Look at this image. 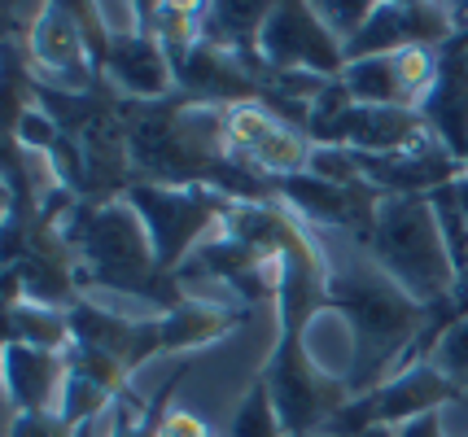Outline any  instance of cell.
I'll return each mask as SVG.
<instances>
[{"label":"cell","mask_w":468,"mask_h":437,"mask_svg":"<svg viewBox=\"0 0 468 437\" xmlns=\"http://www.w3.org/2000/svg\"><path fill=\"white\" fill-rule=\"evenodd\" d=\"M328 311L342 315L350 333V363L342 372L350 398L399 372L429 324V307L399 289L359 245L346 263L328 254Z\"/></svg>","instance_id":"obj_1"},{"label":"cell","mask_w":468,"mask_h":437,"mask_svg":"<svg viewBox=\"0 0 468 437\" xmlns=\"http://www.w3.org/2000/svg\"><path fill=\"white\" fill-rule=\"evenodd\" d=\"M61 236H66V245L75 250V263H80V293L88 285L136 293L149 307H158V315L180 307L184 293H188L176 276L158 271V258H154L141 214L122 197H114V202H75L66 210Z\"/></svg>","instance_id":"obj_2"},{"label":"cell","mask_w":468,"mask_h":437,"mask_svg":"<svg viewBox=\"0 0 468 437\" xmlns=\"http://www.w3.org/2000/svg\"><path fill=\"white\" fill-rule=\"evenodd\" d=\"M359 250L429 311L460 293V276L429 197H381Z\"/></svg>","instance_id":"obj_3"},{"label":"cell","mask_w":468,"mask_h":437,"mask_svg":"<svg viewBox=\"0 0 468 437\" xmlns=\"http://www.w3.org/2000/svg\"><path fill=\"white\" fill-rule=\"evenodd\" d=\"M122 202L141 214L149 245L158 258L163 276H176L188 267V258L202 250L206 241H215L232 210L241 206L237 197H228L219 188L202 184H149V180H132Z\"/></svg>","instance_id":"obj_4"},{"label":"cell","mask_w":468,"mask_h":437,"mask_svg":"<svg viewBox=\"0 0 468 437\" xmlns=\"http://www.w3.org/2000/svg\"><path fill=\"white\" fill-rule=\"evenodd\" d=\"M259 376H263L289 437L324 433L328 420L350 402L346 376L320 368L315 354L306 350V328H281Z\"/></svg>","instance_id":"obj_5"},{"label":"cell","mask_w":468,"mask_h":437,"mask_svg":"<svg viewBox=\"0 0 468 437\" xmlns=\"http://www.w3.org/2000/svg\"><path fill=\"white\" fill-rule=\"evenodd\" d=\"M455 398H464V390H460L455 380H447L429 359H416L408 368H399L389 380H381L377 390L350 398L346 407L328 420L324 433L364 437V433H372V429H394V433H399L403 424L442 411Z\"/></svg>","instance_id":"obj_6"},{"label":"cell","mask_w":468,"mask_h":437,"mask_svg":"<svg viewBox=\"0 0 468 437\" xmlns=\"http://www.w3.org/2000/svg\"><path fill=\"white\" fill-rule=\"evenodd\" d=\"M224 136L232 158L263 180L306 175L315 158V140L267 101L224 105Z\"/></svg>","instance_id":"obj_7"},{"label":"cell","mask_w":468,"mask_h":437,"mask_svg":"<svg viewBox=\"0 0 468 437\" xmlns=\"http://www.w3.org/2000/svg\"><path fill=\"white\" fill-rule=\"evenodd\" d=\"M259 53L271 75H306V79H342L346 44L337 40L315 14V5L281 0L263 22Z\"/></svg>","instance_id":"obj_8"},{"label":"cell","mask_w":468,"mask_h":437,"mask_svg":"<svg viewBox=\"0 0 468 437\" xmlns=\"http://www.w3.org/2000/svg\"><path fill=\"white\" fill-rule=\"evenodd\" d=\"M438 48H403L386 57H359L346 62L342 88L355 105H377V109H425L429 92L438 84Z\"/></svg>","instance_id":"obj_9"},{"label":"cell","mask_w":468,"mask_h":437,"mask_svg":"<svg viewBox=\"0 0 468 437\" xmlns=\"http://www.w3.org/2000/svg\"><path fill=\"white\" fill-rule=\"evenodd\" d=\"M27 57L44 88H58V92L97 88V62L83 40L75 5H40V14L31 18V31H27Z\"/></svg>","instance_id":"obj_10"},{"label":"cell","mask_w":468,"mask_h":437,"mask_svg":"<svg viewBox=\"0 0 468 437\" xmlns=\"http://www.w3.org/2000/svg\"><path fill=\"white\" fill-rule=\"evenodd\" d=\"M276 197L303 219L306 228H337V232H346L355 245L367 236L372 219H377V206H381V192L367 184V180L337 184V180H320L311 171L276 180Z\"/></svg>","instance_id":"obj_11"},{"label":"cell","mask_w":468,"mask_h":437,"mask_svg":"<svg viewBox=\"0 0 468 437\" xmlns=\"http://www.w3.org/2000/svg\"><path fill=\"white\" fill-rule=\"evenodd\" d=\"M97 70L110 75V84L127 92L136 105H154L176 97V62L166 53V44L149 31V26H132V31H110L101 57H97Z\"/></svg>","instance_id":"obj_12"},{"label":"cell","mask_w":468,"mask_h":437,"mask_svg":"<svg viewBox=\"0 0 468 437\" xmlns=\"http://www.w3.org/2000/svg\"><path fill=\"white\" fill-rule=\"evenodd\" d=\"M70 341H83L92 350H101L105 359H114L127 376H136L141 363H149L154 354L163 350V328H158V315L154 319H127V315H114L80 297L70 311Z\"/></svg>","instance_id":"obj_13"},{"label":"cell","mask_w":468,"mask_h":437,"mask_svg":"<svg viewBox=\"0 0 468 437\" xmlns=\"http://www.w3.org/2000/svg\"><path fill=\"white\" fill-rule=\"evenodd\" d=\"M61 394H66V350L5 341V416L61 411Z\"/></svg>","instance_id":"obj_14"},{"label":"cell","mask_w":468,"mask_h":437,"mask_svg":"<svg viewBox=\"0 0 468 437\" xmlns=\"http://www.w3.org/2000/svg\"><path fill=\"white\" fill-rule=\"evenodd\" d=\"M425 123L429 131L442 140L451 158L464 167L468 175V44L451 40L442 48V66H438V84L425 101Z\"/></svg>","instance_id":"obj_15"},{"label":"cell","mask_w":468,"mask_h":437,"mask_svg":"<svg viewBox=\"0 0 468 437\" xmlns=\"http://www.w3.org/2000/svg\"><path fill=\"white\" fill-rule=\"evenodd\" d=\"M237 307H219V302H206L197 293H184L180 307H171L166 315H158V328H163V350H202V346H215L219 337H228L237 324H241Z\"/></svg>","instance_id":"obj_16"},{"label":"cell","mask_w":468,"mask_h":437,"mask_svg":"<svg viewBox=\"0 0 468 437\" xmlns=\"http://www.w3.org/2000/svg\"><path fill=\"white\" fill-rule=\"evenodd\" d=\"M184 372H188V363H180L149 398L127 390L105 416V437H163V420L176 407V390H180Z\"/></svg>","instance_id":"obj_17"},{"label":"cell","mask_w":468,"mask_h":437,"mask_svg":"<svg viewBox=\"0 0 468 437\" xmlns=\"http://www.w3.org/2000/svg\"><path fill=\"white\" fill-rule=\"evenodd\" d=\"M5 341H9V346L66 350V346H70V319H66V311H58V307L5 302Z\"/></svg>","instance_id":"obj_18"},{"label":"cell","mask_w":468,"mask_h":437,"mask_svg":"<svg viewBox=\"0 0 468 437\" xmlns=\"http://www.w3.org/2000/svg\"><path fill=\"white\" fill-rule=\"evenodd\" d=\"M228 437H289L285 424H281V411L267 394L263 376H254V385L245 390L241 407L232 411V424H228Z\"/></svg>","instance_id":"obj_19"},{"label":"cell","mask_w":468,"mask_h":437,"mask_svg":"<svg viewBox=\"0 0 468 437\" xmlns=\"http://www.w3.org/2000/svg\"><path fill=\"white\" fill-rule=\"evenodd\" d=\"M468 293V289H464ZM429 363L438 368V372L447 376V380H455L460 390H468V302L464 311L455 315L447 324V333L433 341V350H429Z\"/></svg>","instance_id":"obj_20"},{"label":"cell","mask_w":468,"mask_h":437,"mask_svg":"<svg viewBox=\"0 0 468 437\" xmlns=\"http://www.w3.org/2000/svg\"><path fill=\"white\" fill-rule=\"evenodd\" d=\"M372 9H377L372 0H346V5H342V0H320V5H315V14L324 18V26L342 44H350L364 31L367 18H372Z\"/></svg>","instance_id":"obj_21"},{"label":"cell","mask_w":468,"mask_h":437,"mask_svg":"<svg viewBox=\"0 0 468 437\" xmlns=\"http://www.w3.org/2000/svg\"><path fill=\"white\" fill-rule=\"evenodd\" d=\"M5 437H92V429H70L61 411H40V416H9Z\"/></svg>","instance_id":"obj_22"},{"label":"cell","mask_w":468,"mask_h":437,"mask_svg":"<svg viewBox=\"0 0 468 437\" xmlns=\"http://www.w3.org/2000/svg\"><path fill=\"white\" fill-rule=\"evenodd\" d=\"M163 437H215V429H210L197 411H188V407H171L166 420H163Z\"/></svg>","instance_id":"obj_23"},{"label":"cell","mask_w":468,"mask_h":437,"mask_svg":"<svg viewBox=\"0 0 468 437\" xmlns=\"http://www.w3.org/2000/svg\"><path fill=\"white\" fill-rule=\"evenodd\" d=\"M399 437H447V433H442V416L433 411V416L411 420V424H403V429H399Z\"/></svg>","instance_id":"obj_24"},{"label":"cell","mask_w":468,"mask_h":437,"mask_svg":"<svg viewBox=\"0 0 468 437\" xmlns=\"http://www.w3.org/2000/svg\"><path fill=\"white\" fill-rule=\"evenodd\" d=\"M364 437H399L394 429H372V433H364Z\"/></svg>","instance_id":"obj_25"}]
</instances>
